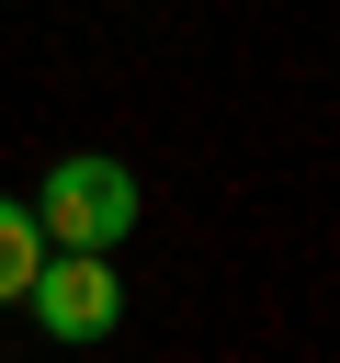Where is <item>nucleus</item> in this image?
<instances>
[{
    "label": "nucleus",
    "instance_id": "nucleus-2",
    "mask_svg": "<svg viewBox=\"0 0 340 363\" xmlns=\"http://www.w3.org/2000/svg\"><path fill=\"white\" fill-rule=\"evenodd\" d=\"M23 306H34V329H45V340H102V329L125 318L113 250H45V261H34V284H23Z\"/></svg>",
    "mask_w": 340,
    "mask_h": 363
},
{
    "label": "nucleus",
    "instance_id": "nucleus-1",
    "mask_svg": "<svg viewBox=\"0 0 340 363\" xmlns=\"http://www.w3.org/2000/svg\"><path fill=\"white\" fill-rule=\"evenodd\" d=\"M34 227H45V250H125V238H136V170H125V159H102V147L57 159V170H45V204H34Z\"/></svg>",
    "mask_w": 340,
    "mask_h": 363
},
{
    "label": "nucleus",
    "instance_id": "nucleus-3",
    "mask_svg": "<svg viewBox=\"0 0 340 363\" xmlns=\"http://www.w3.org/2000/svg\"><path fill=\"white\" fill-rule=\"evenodd\" d=\"M34 261H45V227H34V204H23V193H0V306H23Z\"/></svg>",
    "mask_w": 340,
    "mask_h": 363
}]
</instances>
